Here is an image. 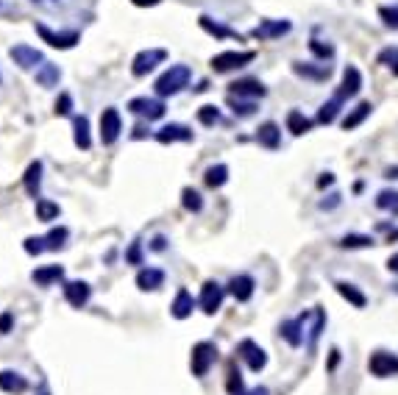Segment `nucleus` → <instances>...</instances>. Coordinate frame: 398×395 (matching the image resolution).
I'll return each mask as SVG.
<instances>
[{
  "label": "nucleus",
  "mask_w": 398,
  "mask_h": 395,
  "mask_svg": "<svg viewBox=\"0 0 398 395\" xmlns=\"http://www.w3.org/2000/svg\"><path fill=\"white\" fill-rule=\"evenodd\" d=\"M190 78H193V70H190L187 64H173L170 70H165V73L156 78L154 89H156L159 98H170V95H179V92L190 84Z\"/></svg>",
  "instance_id": "nucleus-1"
},
{
  "label": "nucleus",
  "mask_w": 398,
  "mask_h": 395,
  "mask_svg": "<svg viewBox=\"0 0 398 395\" xmlns=\"http://www.w3.org/2000/svg\"><path fill=\"white\" fill-rule=\"evenodd\" d=\"M256 59L253 50H223L212 59V70L214 73H231V70H239L245 64H251Z\"/></svg>",
  "instance_id": "nucleus-2"
},
{
  "label": "nucleus",
  "mask_w": 398,
  "mask_h": 395,
  "mask_svg": "<svg viewBox=\"0 0 398 395\" xmlns=\"http://www.w3.org/2000/svg\"><path fill=\"white\" fill-rule=\"evenodd\" d=\"M165 59H168V50H162V47H148V50H142V53L134 56L131 75H134V78H142V75H148L151 70H156V64H162Z\"/></svg>",
  "instance_id": "nucleus-3"
},
{
  "label": "nucleus",
  "mask_w": 398,
  "mask_h": 395,
  "mask_svg": "<svg viewBox=\"0 0 398 395\" xmlns=\"http://www.w3.org/2000/svg\"><path fill=\"white\" fill-rule=\"evenodd\" d=\"M217 362V348H214V343H198L196 348H193V376L196 379H203L206 373H209V368Z\"/></svg>",
  "instance_id": "nucleus-4"
},
{
  "label": "nucleus",
  "mask_w": 398,
  "mask_h": 395,
  "mask_svg": "<svg viewBox=\"0 0 398 395\" xmlns=\"http://www.w3.org/2000/svg\"><path fill=\"white\" fill-rule=\"evenodd\" d=\"M120 131H123L120 112H117L115 106L103 109V112H101V142H103V145H115L117 137H120Z\"/></svg>",
  "instance_id": "nucleus-5"
},
{
  "label": "nucleus",
  "mask_w": 398,
  "mask_h": 395,
  "mask_svg": "<svg viewBox=\"0 0 398 395\" xmlns=\"http://www.w3.org/2000/svg\"><path fill=\"white\" fill-rule=\"evenodd\" d=\"M36 33L50 45V47H59V50H70V47H75L78 42H81V33L78 31H64V33H56V31H50L47 25H36Z\"/></svg>",
  "instance_id": "nucleus-6"
},
{
  "label": "nucleus",
  "mask_w": 398,
  "mask_h": 395,
  "mask_svg": "<svg viewBox=\"0 0 398 395\" xmlns=\"http://www.w3.org/2000/svg\"><path fill=\"white\" fill-rule=\"evenodd\" d=\"M8 56H11L14 64L22 67V70H34V67H42V64H45L42 50H36V47H31V45H14V47L8 50Z\"/></svg>",
  "instance_id": "nucleus-7"
},
{
  "label": "nucleus",
  "mask_w": 398,
  "mask_h": 395,
  "mask_svg": "<svg viewBox=\"0 0 398 395\" xmlns=\"http://www.w3.org/2000/svg\"><path fill=\"white\" fill-rule=\"evenodd\" d=\"M223 295H226V287H220L217 281H206L203 287H200V309L206 312V315H214L220 306H223Z\"/></svg>",
  "instance_id": "nucleus-8"
},
{
  "label": "nucleus",
  "mask_w": 398,
  "mask_h": 395,
  "mask_svg": "<svg viewBox=\"0 0 398 395\" xmlns=\"http://www.w3.org/2000/svg\"><path fill=\"white\" fill-rule=\"evenodd\" d=\"M128 112L131 114H140V117H148V120H162L165 117V103L156 100V98H134L128 103Z\"/></svg>",
  "instance_id": "nucleus-9"
},
{
  "label": "nucleus",
  "mask_w": 398,
  "mask_h": 395,
  "mask_svg": "<svg viewBox=\"0 0 398 395\" xmlns=\"http://www.w3.org/2000/svg\"><path fill=\"white\" fill-rule=\"evenodd\" d=\"M368 368L374 376L379 379H388V376H396L398 373V357L396 354H388V351H376L371 359H368Z\"/></svg>",
  "instance_id": "nucleus-10"
},
{
  "label": "nucleus",
  "mask_w": 398,
  "mask_h": 395,
  "mask_svg": "<svg viewBox=\"0 0 398 395\" xmlns=\"http://www.w3.org/2000/svg\"><path fill=\"white\" fill-rule=\"evenodd\" d=\"M237 354L245 359V365H248L253 373H259V371L267 365V354H265V348H259L253 340H242V343H239V348H237Z\"/></svg>",
  "instance_id": "nucleus-11"
},
{
  "label": "nucleus",
  "mask_w": 398,
  "mask_h": 395,
  "mask_svg": "<svg viewBox=\"0 0 398 395\" xmlns=\"http://www.w3.org/2000/svg\"><path fill=\"white\" fill-rule=\"evenodd\" d=\"M265 84L256 81V78H239L234 84H228V95L234 98H248V100H256V98H265Z\"/></svg>",
  "instance_id": "nucleus-12"
},
{
  "label": "nucleus",
  "mask_w": 398,
  "mask_h": 395,
  "mask_svg": "<svg viewBox=\"0 0 398 395\" xmlns=\"http://www.w3.org/2000/svg\"><path fill=\"white\" fill-rule=\"evenodd\" d=\"M290 22L287 20H262L253 31H251V36L253 39H259V42H265V39H276V36H284V33H290Z\"/></svg>",
  "instance_id": "nucleus-13"
},
{
  "label": "nucleus",
  "mask_w": 398,
  "mask_h": 395,
  "mask_svg": "<svg viewBox=\"0 0 398 395\" xmlns=\"http://www.w3.org/2000/svg\"><path fill=\"white\" fill-rule=\"evenodd\" d=\"M360 89H362V73H360L354 64H348V67L343 70V84H340V89H337L334 95L343 98V100H348V98L360 95Z\"/></svg>",
  "instance_id": "nucleus-14"
},
{
  "label": "nucleus",
  "mask_w": 398,
  "mask_h": 395,
  "mask_svg": "<svg viewBox=\"0 0 398 395\" xmlns=\"http://www.w3.org/2000/svg\"><path fill=\"white\" fill-rule=\"evenodd\" d=\"M89 295H92V290H89L87 281H64V298H67L70 306H75V309L87 306Z\"/></svg>",
  "instance_id": "nucleus-15"
},
{
  "label": "nucleus",
  "mask_w": 398,
  "mask_h": 395,
  "mask_svg": "<svg viewBox=\"0 0 398 395\" xmlns=\"http://www.w3.org/2000/svg\"><path fill=\"white\" fill-rule=\"evenodd\" d=\"M190 140H193V131H190L187 126H182V123H170V126H165V128L156 131V142H162V145H170V142H190Z\"/></svg>",
  "instance_id": "nucleus-16"
},
{
  "label": "nucleus",
  "mask_w": 398,
  "mask_h": 395,
  "mask_svg": "<svg viewBox=\"0 0 398 395\" xmlns=\"http://www.w3.org/2000/svg\"><path fill=\"white\" fill-rule=\"evenodd\" d=\"M193 309H196V298L190 295V290L179 287V292H176V298H173V304H170V315H173L176 320H187V318L193 315Z\"/></svg>",
  "instance_id": "nucleus-17"
},
{
  "label": "nucleus",
  "mask_w": 398,
  "mask_h": 395,
  "mask_svg": "<svg viewBox=\"0 0 398 395\" xmlns=\"http://www.w3.org/2000/svg\"><path fill=\"white\" fill-rule=\"evenodd\" d=\"M256 142L265 145L267 151H276V148L281 145V128H279L276 123H262V126L256 128Z\"/></svg>",
  "instance_id": "nucleus-18"
},
{
  "label": "nucleus",
  "mask_w": 398,
  "mask_h": 395,
  "mask_svg": "<svg viewBox=\"0 0 398 395\" xmlns=\"http://www.w3.org/2000/svg\"><path fill=\"white\" fill-rule=\"evenodd\" d=\"M162 284H165V273H162L159 267H142V270L137 273V287H140L142 292L159 290Z\"/></svg>",
  "instance_id": "nucleus-19"
},
{
  "label": "nucleus",
  "mask_w": 398,
  "mask_h": 395,
  "mask_svg": "<svg viewBox=\"0 0 398 395\" xmlns=\"http://www.w3.org/2000/svg\"><path fill=\"white\" fill-rule=\"evenodd\" d=\"M253 278L251 276H234L231 281H228V292L239 301V304H245V301H251V295H253Z\"/></svg>",
  "instance_id": "nucleus-20"
},
{
  "label": "nucleus",
  "mask_w": 398,
  "mask_h": 395,
  "mask_svg": "<svg viewBox=\"0 0 398 395\" xmlns=\"http://www.w3.org/2000/svg\"><path fill=\"white\" fill-rule=\"evenodd\" d=\"M371 112H374V103H368V100H362L360 106H354L346 117H343V128L346 131H354L357 126H362L368 117H371Z\"/></svg>",
  "instance_id": "nucleus-21"
},
{
  "label": "nucleus",
  "mask_w": 398,
  "mask_h": 395,
  "mask_svg": "<svg viewBox=\"0 0 398 395\" xmlns=\"http://www.w3.org/2000/svg\"><path fill=\"white\" fill-rule=\"evenodd\" d=\"M73 140H75V148H81V151H89V145H92V137H89V120H87L84 114L73 117Z\"/></svg>",
  "instance_id": "nucleus-22"
},
{
  "label": "nucleus",
  "mask_w": 398,
  "mask_h": 395,
  "mask_svg": "<svg viewBox=\"0 0 398 395\" xmlns=\"http://www.w3.org/2000/svg\"><path fill=\"white\" fill-rule=\"evenodd\" d=\"M31 278H34L39 287H50V284H56V281H61V278H64V267H61V264H47V267L34 270V273H31Z\"/></svg>",
  "instance_id": "nucleus-23"
},
{
  "label": "nucleus",
  "mask_w": 398,
  "mask_h": 395,
  "mask_svg": "<svg viewBox=\"0 0 398 395\" xmlns=\"http://www.w3.org/2000/svg\"><path fill=\"white\" fill-rule=\"evenodd\" d=\"M0 390L3 393H25L28 390V382H25V376H20V373H14V371H0Z\"/></svg>",
  "instance_id": "nucleus-24"
},
{
  "label": "nucleus",
  "mask_w": 398,
  "mask_h": 395,
  "mask_svg": "<svg viewBox=\"0 0 398 395\" xmlns=\"http://www.w3.org/2000/svg\"><path fill=\"white\" fill-rule=\"evenodd\" d=\"M337 287V292L351 304V306H357V309H365L368 306V298H365V292L362 290H357L354 284H348V281H337L334 284Z\"/></svg>",
  "instance_id": "nucleus-25"
},
{
  "label": "nucleus",
  "mask_w": 398,
  "mask_h": 395,
  "mask_svg": "<svg viewBox=\"0 0 398 395\" xmlns=\"http://www.w3.org/2000/svg\"><path fill=\"white\" fill-rule=\"evenodd\" d=\"M25 193L31 198H39V184H42V162L36 159V162H31L28 165V170H25Z\"/></svg>",
  "instance_id": "nucleus-26"
},
{
  "label": "nucleus",
  "mask_w": 398,
  "mask_h": 395,
  "mask_svg": "<svg viewBox=\"0 0 398 395\" xmlns=\"http://www.w3.org/2000/svg\"><path fill=\"white\" fill-rule=\"evenodd\" d=\"M59 78H61V73H59V67H56V64L45 61L42 67H36V84H39V87L50 89V87H56V84H59Z\"/></svg>",
  "instance_id": "nucleus-27"
},
{
  "label": "nucleus",
  "mask_w": 398,
  "mask_h": 395,
  "mask_svg": "<svg viewBox=\"0 0 398 395\" xmlns=\"http://www.w3.org/2000/svg\"><path fill=\"white\" fill-rule=\"evenodd\" d=\"M198 22H200V28H203L209 36H214V39H231V36H237L228 25H220V22H214V20H212V17H206V14L200 17ZM237 39H239V36H237Z\"/></svg>",
  "instance_id": "nucleus-28"
},
{
  "label": "nucleus",
  "mask_w": 398,
  "mask_h": 395,
  "mask_svg": "<svg viewBox=\"0 0 398 395\" xmlns=\"http://www.w3.org/2000/svg\"><path fill=\"white\" fill-rule=\"evenodd\" d=\"M343 103H346L343 98L332 95V100H326V103L320 106V112H318V123H323V126L334 123V120H337V114H340V106H343Z\"/></svg>",
  "instance_id": "nucleus-29"
},
{
  "label": "nucleus",
  "mask_w": 398,
  "mask_h": 395,
  "mask_svg": "<svg viewBox=\"0 0 398 395\" xmlns=\"http://www.w3.org/2000/svg\"><path fill=\"white\" fill-rule=\"evenodd\" d=\"M203 181H206V187L220 190V187L228 181V167H226V165H212V167L203 173Z\"/></svg>",
  "instance_id": "nucleus-30"
},
{
  "label": "nucleus",
  "mask_w": 398,
  "mask_h": 395,
  "mask_svg": "<svg viewBox=\"0 0 398 395\" xmlns=\"http://www.w3.org/2000/svg\"><path fill=\"white\" fill-rule=\"evenodd\" d=\"M67 237H70V231H67L64 225L50 228V231L45 234V251H61V248L67 245Z\"/></svg>",
  "instance_id": "nucleus-31"
},
{
  "label": "nucleus",
  "mask_w": 398,
  "mask_h": 395,
  "mask_svg": "<svg viewBox=\"0 0 398 395\" xmlns=\"http://www.w3.org/2000/svg\"><path fill=\"white\" fill-rule=\"evenodd\" d=\"M312 128V123L298 112V109H293V112H287V131L290 134H295V137H301V134H307Z\"/></svg>",
  "instance_id": "nucleus-32"
},
{
  "label": "nucleus",
  "mask_w": 398,
  "mask_h": 395,
  "mask_svg": "<svg viewBox=\"0 0 398 395\" xmlns=\"http://www.w3.org/2000/svg\"><path fill=\"white\" fill-rule=\"evenodd\" d=\"M59 203H53V200H47V198H36V220H42V223H50V220H56L59 217Z\"/></svg>",
  "instance_id": "nucleus-33"
},
{
  "label": "nucleus",
  "mask_w": 398,
  "mask_h": 395,
  "mask_svg": "<svg viewBox=\"0 0 398 395\" xmlns=\"http://www.w3.org/2000/svg\"><path fill=\"white\" fill-rule=\"evenodd\" d=\"M301 326H304V318H301V320H287V323H281V337H284L290 345H301V343H304Z\"/></svg>",
  "instance_id": "nucleus-34"
},
{
  "label": "nucleus",
  "mask_w": 398,
  "mask_h": 395,
  "mask_svg": "<svg viewBox=\"0 0 398 395\" xmlns=\"http://www.w3.org/2000/svg\"><path fill=\"white\" fill-rule=\"evenodd\" d=\"M228 106H231V112H234L237 117H251V114L256 112V103H253V100H242V98H234V95H228Z\"/></svg>",
  "instance_id": "nucleus-35"
},
{
  "label": "nucleus",
  "mask_w": 398,
  "mask_h": 395,
  "mask_svg": "<svg viewBox=\"0 0 398 395\" xmlns=\"http://www.w3.org/2000/svg\"><path fill=\"white\" fill-rule=\"evenodd\" d=\"M340 245H343V248H371V245H374V237H368V234H346V237L340 239Z\"/></svg>",
  "instance_id": "nucleus-36"
},
{
  "label": "nucleus",
  "mask_w": 398,
  "mask_h": 395,
  "mask_svg": "<svg viewBox=\"0 0 398 395\" xmlns=\"http://www.w3.org/2000/svg\"><path fill=\"white\" fill-rule=\"evenodd\" d=\"M182 203H184V209H187V211H200V209H203V200H200V193H196L193 187L182 190Z\"/></svg>",
  "instance_id": "nucleus-37"
},
{
  "label": "nucleus",
  "mask_w": 398,
  "mask_h": 395,
  "mask_svg": "<svg viewBox=\"0 0 398 395\" xmlns=\"http://www.w3.org/2000/svg\"><path fill=\"white\" fill-rule=\"evenodd\" d=\"M315 323H312V329H309V345H315V340L320 337V331H323V326H326V315H323V309L320 306H315Z\"/></svg>",
  "instance_id": "nucleus-38"
},
{
  "label": "nucleus",
  "mask_w": 398,
  "mask_h": 395,
  "mask_svg": "<svg viewBox=\"0 0 398 395\" xmlns=\"http://www.w3.org/2000/svg\"><path fill=\"white\" fill-rule=\"evenodd\" d=\"M293 70H295L298 75H307V78H329V67H326V64L318 67V70H312V67H307V64H293Z\"/></svg>",
  "instance_id": "nucleus-39"
},
{
  "label": "nucleus",
  "mask_w": 398,
  "mask_h": 395,
  "mask_svg": "<svg viewBox=\"0 0 398 395\" xmlns=\"http://www.w3.org/2000/svg\"><path fill=\"white\" fill-rule=\"evenodd\" d=\"M379 64H388L393 70V75H398V47H385L379 53Z\"/></svg>",
  "instance_id": "nucleus-40"
},
{
  "label": "nucleus",
  "mask_w": 398,
  "mask_h": 395,
  "mask_svg": "<svg viewBox=\"0 0 398 395\" xmlns=\"http://www.w3.org/2000/svg\"><path fill=\"white\" fill-rule=\"evenodd\" d=\"M198 120L203 123V126H214V123L220 120L217 106H200V109H198Z\"/></svg>",
  "instance_id": "nucleus-41"
},
{
  "label": "nucleus",
  "mask_w": 398,
  "mask_h": 395,
  "mask_svg": "<svg viewBox=\"0 0 398 395\" xmlns=\"http://www.w3.org/2000/svg\"><path fill=\"white\" fill-rule=\"evenodd\" d=\"M379 17L385 20L388 28H398V3L396 6H382V8H379Z\"/></svg>",
  "instance_id": "nucleus-42"
},
{
  "label": "nucleus",
  "mask_w": 398,
  "mask_h": 395,
  "mask_svg": "<svg viewBox=\"0 0 398 395\" xmlns=\"http://www.w3.org/2000/svg\"><path fill=\"white\" fill-rule=\"evenodd\" d=\"M376 206H379V209H393V211H398V193H390V190L379 193Z\"/></svg>",
  "instance_id": "nucleus-43"
},
{
  "label": "nucleus",
  "mask_w": 398,
  "mask_h": 395,
  "mask_svg": "<svg viewBox=\"0 0 398 395\" xmlns=\"http://www.w3.org/2000/svg\"><path fill=\"white\" fill-rule=\"evenodd\" d=\"M309 50H312L315 56H320V59H332V56H334V47H332V45H323V42H318V39L309 42Z\"/></svg>",
  "instance_id": "nucleus-44"
},
{
  "label": "nucleus",
  "mask_w": 398,
  "mask_h": 395,
  "mask_svg": "<svg viewBox=\"0 0 398 395\" xmlns=\"http://www.w3.org/2000/svg\"><path fill=\"white\" fill-rule=\"evenodd\" d=\"M25 251H28L31 256L45 253V237H28V239H25Z\"/></svg>",
  "instance_id": "nucleus-45"
},
{
  "label": "nucleus",
  "mask_w": 398,
  "mask_h": 395,
  "mask_svg": "<svg viewBox=\"0 0 398 395\" xmlns=\"http://www.w3.org/2000/svg\"><path fill=\"white\" fill-rule=\"evenodd\" d=\"M70 112H73V98H70L67 92H61L59 100H56V114L64 117V114H70Z\"/></svg>",
  "instance_id": "nucleus-46"
},
{
  "label": "nucleus",
  "mask_w": 398,
  "mask_h": 395,
  "mask_svg": "<svg viewBox=\"0 0 398 395\" xmlns=\"http://www.w3.org/2000/svg\"><path fill=\"white\" fill-rule=\"evenodd\" d=\"M11 326H14V315H11V312H3V315H0V334H8Z\"/></svg>",
  "instance_id": "nucleus-47"
},
{
  "label": "nucleus",
  "mask_w": 398,
  "mask_h": 395,
  "mask_svg": "<svg viewBox=\"0 0 398 395\" xmlns=\"http://www.w3.org/2000/svg\"><path fill=\"white\" fill-rule=\"evenodd\" d=\"M126 259H128L131 264H140V262H142V256H140V242H134V245H131V251H128V256H126Z\"/></svg>",
  "instance_id": "nucleus-48"
},
{
  "label": "nucleus",
  "mask_w": 398,
  "mask_h": 395,
  "mask_svg": "<svg viewBox=\"0 0 398 395\" xmlns=\"http://www.w3.org/2000/svg\"><path fill=\"white\" fill-rule=\"evenodd\" d=\"M134 6H140V8H145V6H159L162 0H131Z\"/></svg>",
  "instance_id": "nucleus-49"
},
{
  "label": "nucleus",
  "mask_w": 398,
  "mask_h": 395,
  "mask_svg": "<svg viewBox=\"0 0 398 395\" xmlns=\"http://www.w3.org/2000/svg\"><path fill=\"white\" fill-rule=\"evenodd\" d=\"M388 267H390V273H398V253H393V256L388 259Z\"/></svg>",
  "instance_id": "nucleus-50"
},
{
  "label": "nucleus",
  "mask_w": 398,
  "mask_h": 395,
  "mask_svg": "<svg viewBox=\"0 0 398 395\" xmlns=\"http://www.w3.org/2000/svg\"><path fill=\"white\" fill-rule=\"evenodd\" d=\"M242 395H270V393H267V387H253V390H248V393Z\"/></svg>",
  "instance_id": "nucleus-51"
},
{
  "label": "nucleus",
  "mask_w": 398,
  "mask_h": 395,
  "mask_svg": "<svg viewBox=\"0 0 398 395\" xmlns=\"http://www.w3.org/2000/svg\"><path fill=\"white\" fill-rule=\"evenodd\" d=\"M332 181H334V176H332V173H326V176L318 181V187H326V184H332Z\"/></svg>",
  "instance_id": "nucleus-52"
},
{
  "label": "nucleus",
  "mask_w": 398,
  "mask_h": 395,
  "mask_svg": "<svg viewBox=\"0 0 398 395\" xmlns=\"http://www.w3.org/2000/svg\"><path fill=\"white\" fill-rule=\"evenodd\" d=\"M154 251H165V237H156V239H154Z\"/></svg>",
  "instance_id": "nucleus-53"
},
{
  "label": "nucleus",
  "mask_w": 398,
  "mask_h": 395,
  "mask_svg": "<svg viewBox=\"0 0 398 395\" xmlns=\"http://www.w3.org/2000/svg\"><path fill=\"white\" fill-rule=\"evenodd\" d=\"M134 137H137V140H142V137H145V128H142V126H137V128H134Z\"/></svg>",
  "instance_id": "nucleus-54"
},
{
  "label": "nucleus",
  "mask_w": 398,
  "mask_h": 395,
  "mask_svg": "<svg viewBox=\"0 0 398 395\" xmlns=\"http://www.w3.org/2000/svg\"><path fill=\"white\" fill-rule=\"evenodd\" d=\"M393 239H398V231H393V234H390V242H393Z\"/></svg>",
  "instance_id": "nucleus-55"
}]
</instances>
